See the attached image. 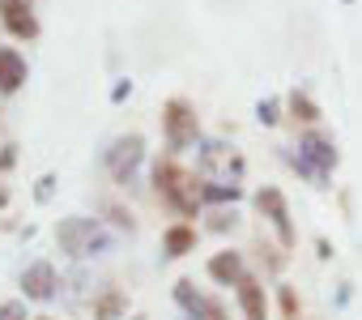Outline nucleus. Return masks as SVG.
<instances>
[{"mask_svg": "<svg viewBox=\"0 0 362 320\" xmlns=\"http://www.w3.org/2000/svg\"><path fill=\"white\" fill-rule=\"evenodd\" d=\"M153 184H158V193H162V201L175 210V214H184V218H197L201 214V205H205V184H197V176H188L184 167H175V163H162L153 167Z\"/></svg>", "mask_w": 362, "mask_h": 320, "instance_id": "f257e3e1", "label": "nucleus"}, {"mask_svg": "<svg viewBox=\"0 0 362 320\" xmlns=\"http://www.w3.org/2000/svg\"><path fill=\"white\" fill-rule=\"evenodd\" d=\"M56 244L73 261H90V256H103L111 248V231L98 218H64L56 227Z\"/></svg>", "mask_w": 362, "mask_h": 320, "instance_id": "f03ea898", "label": "nucleus"}, {"mask_svg": "<svg viewBox=\"0 0 362 320\" xmlns=\"http://www.w3.org/2000/svg\"><path fill=\"white\" fill-rule=\"evenodd\" d=\"M294 167L311 180V184H324L337 167V145L324 137V132H303L298 141V154H294Z\"/></svg>", "mask_w": 362, "mask_h": 320, "instance_id": "7ed1b4c3", "label": "nucleus"}, {"mask_svg": "<svg viewBox=\"0 0 362 320\" xmlns=\"http://www.w3.org/2000/svg\"><path fill=\"white\" fill-rule=\"evenodd\" d=\"M162 132H166V145H170V149H188V145H197V137H201V120H197L192 103L170 98V103L162 107Z\"/></svg>", "mask_w": 362, "mask_h": 320, "instance_id": "20e7f679", "label": "nucleus"}, {"mask_svg": "<svg viewBox=\"0 0 362 320\" xmlns=\"http://www.w3.org/2000/svg\"><path fill=\"white\" fill-rule=\"evenodd\" d=\"M201 176L209 184H239L243 180V158H239V149H230L222 141H209L201 149Z\"/></svg>", "mask_w": 362, "mask_h": 320, "instance_id": "39448f33", "label": "nucleus"}, {"mask_svg": "<svg viewBox=\"0 0 362 320\" xmlns=\"http://www.w3.org/2000/svg\"><path fill=\"white\" fill-rule=\"evenodd\" d=\"M141 158H145V137H141V132L119 137V141L107 149V176H111L115 184H132V176H136V167H141Z\"/></svg>", "mask_w": 362, "mask_h": 320, "instance_id": "423d86ee", "label": "nucleus"}, {"mask_svg": "<svg viewBox=\"0 0 362 320\" xmlns=\"http://www.w3.org/2000/svg\"><path fill=\"white\" fill-rule=\"evenodd\" d=\"M256 210L269 218V227L277 231L281 248H294V244H298V235H294V222H290V205H286L281 188H260V193H256Z\"/></svg>", "mask_w": 362, "mask_h": 320, "instance_id": "0eeeda50", "label": "nucleus"}, {"mask_svg": "<svg viewBox=\"0 0 362 320\" xmlns=\"http://www.w3.org/2000/svg\"><path fill=\"white\" fill-rule=\"evenodd\" d=\"M175 303L188 312V320H226L222 303H218V299H205L188 278H179V282H175Z\"/></svg>", "mask_w": 362, "mask_h": 320, "instance_id": "6e6552de", "label": "nucleus"}, {"mask_svg": "<svg viewBox=\"0 0 362 320\" xmlns=\"http://www.w3.org/2000/svg\"><path fill=\"white\" fill-rule=\"evenodd\" d=\"M0 22L13 39H39V18L30 9V0H0Z\"/></svg>", "mask_w": 362, "mask_h": 320, "instance_id": "1a4fd4ad", "label": "nucleus"}, {"mask_svg": "<svg viewBox=\"0 0 362 320\" xmlns=\"http://www.w3.org/2000/svg\"><path fill=\"white\" fill-rule=\"evenodd\" d=\"M56 286H60V278H56L52 261H35L30 269H22V295L26 299L47 303V299H56Z\"/></svg>", "mask_w": 362, "mask_h": 320, "instance_id": "9d476101", "label": "nucleus"}, {"mask_svg": "<svg viewBox=\"0 0 362 320\" xmlns=\"http://www.w3.org/2000/svg\"><path fill=\"white\" fill-rule=\"evenodd\" d=\"M239 307H243V316L247 320H269V299H264V282L260 278H243L239 282Z\"/></svg>", "mask_w": 362, "mask_h": 320, "instance_id": "9b49d317", "label": "nucleus"}, {"mask_svg": "<svg viewBox=\"0 0 362 320\" xmlns=\"http://www.w3.org/2000/svg\"><path fill=\"white\" fill-rule=\"evenodd\" d=\"M26 86V60L13 47H0V94H18Z\"/></svg>", "mask_w": 362, "mask_h": 320, "instance_id": "f8f14e48", "label": "nucleus"}, {"mask_svg": "<svg viewBox=\"0 0 362 320\" xmlns=\"http://www.w3.org/2000/svg\"><path fill=\"white\" fill-rule=\"evenodd\" d=\"M209 278H214V282H222V286H239V282L247 278L243 256H239V252H218V256L209 261Z\"/></svg>", "mask_w": 362, "mask_h": 320, "instance_id": "ddd939ff", "label": "nucleus"}, {"mask_svg": "<svg viewBox=\"0 0 362 320\" xmlns=\"http://www.w3.org/2000/svg\"><path fill=\"white\" fill-rule=\"evenodd\" d=\"M128 312V295L119 286H103L94 295V320H119Z\"/></svg>", "mask_w": 362, "mask_h": 320, "instance_id": "4468645a", "label": "nucleus"}, {"mask_svg": "<svg viewBox=\"0 0 362 320\" xmlns=\"http://www.w3.org/2000/svg\"><path fill=\"white\" fill-rule=\"evenodd\" d=\"M192 248H197V231H192L188 222L166 227V235H162V252H166V256H188Z\"/></svg>", "mask_w": 362, "mask_h": 320, "instance_id": "2eb2a0df", "label": "nucleus"}, {"mask_svg": "<svg viewBox=\"0 0 362 320\" xmlns=\"http://www.w3.org/2000/svg\"><path fill=\"white\" fill-rule=\"evenodd\" d=\"M290 115H294V120H303V124H315V120H320V107L311 103V94L294 90V94H290Z\"/></svg>", "mask_w": 362, "mask_h": 320, "instance_id": "dca6fc26", "label": "nucleus"}, {"mask_svg": "<svg viewBox=\"0 0 362 320\" xmlns=\"http://www.w3.org/2000/svg\"><path fill=\"white\" fill-rule=\"evenodd\" d=\"M201 193H205V201H230V205L243 197V188H239V184H205Z\"/></svg>", "mask_w": 362, "mask_h": 320, "instance_id": "f3484780", "label": "nucleus"}, {"mask_svg": "<svg viewBox=\"0 0 362 320\" xmlns=\"http://www.w3.org/2000/svg\"><path fill=\"white\" fill-rule=\"evenodd\" d=\"M0 320H30L26 316V299H5L0 303Z\"/></svg>", "mask_w": 362, "mask_h": 320, "instance_id": "a211bd4d", "label": "nucleus"}, {"mask_svg": "<svg viewBox=\"0 0 362 320\" xmlns=\"http://www.w3.org/2000/svg\"><path fill=\"white\" fill-rule=\"evenodd\" d=\"M256 115H260V124H277L281 115H277V98H264L260 107H256Z\"/></svg>", "mask_w": 362, "mask_h": 320, "instance_id": "6ab92c4d", "label": "nucleus"}, {"mask_svg": "<svg viewBox=\"0 0 362 320\" xmlns=\"http://www.w3.org/2000/svg\"><path fill=\"white\" fill-rule=\"evenodd\" d=\"M111 218H115V227H119V231H128V235H132V214H124L119 205H111Z\"/></svg>", "mask_w": 362, "mask_h": 320, "instance_id": "aec40b11", "label": "nucleus"}, {"mask_svg": "<svg viewBox=\"0 0 362 320\" xmlns=\"http://www.w3.org/2000/svg\"><path fill=\"white\" fill-rule=\"evenodd\" d=\"M281 307H286V316H290V320L298 316V299H294V290H290V286L281 290Z\"/></svg>", "mask_w": 362, "mask_h": 320, "instance_id": "412c9836", "label": "nucleus"}, {"mask_svg": "<svg viewBox=\"0 0 362 320\" xmlns=\"http://www.w3.org/2000/svg\"><path fill=\"white\" fill-rule=\"evenodd\" d=\"M52 184H56V176H43V180H39V188H35V197H39V201H47V197H52Z\"/></svg>", "mask_w": 362, "mask_h": 320, "instance_id": "4be33fe9", "label": "nucleus"}, {"mask_svg": "<svg viewBox=\"0 0 362 320\" xmlns=\"http://www.w3.org/2000/svg\"><path fill=\"white\" fill-rule=\"evenodd\" d=\"M226 227H235V214H214V231H226Z\"/></svg>", "mask_w": 362, "mask_h": 320, "instance_id": "5701e85b", "label": "nucleus"}, {"mask_svg": "<svg viewBox=\"0 0 362 320\" xmlns=\"http://www.w3.org/2000/svg\"><path fill=\"white\" fill-rule=\"evenodd\" d=\"M5 167H13V145H5V154H0V171Z\"/></svg>", "mask_w": 362, "mask_h": 320, "instance_id": "b1692460", "label": "nucleus"}, {"mask_svg": "<svg viewBox=\"0 0 362 320\" xmlns=\"http://www.w3.org/2000/svg\"><path fill=\"white\" fill-rule=\"evenodd\" d=\"M0 205H9V193H5V188H0Z\"/></svg>", "mask_w": 362, "mask_h": 320, "instance_id": "393cba45", "label": "nucleus"}, {"mask_svg": "<svg viewBox=\"0 0 362 320\" xmlns=\"http://www.w3.org/2000/svg\"><path fill=\"white\" fill-rule=\"evenodd\" d=\"M35 320H52V316H35Z\"/></svg>", "mask_w": 362, "mask_h": 320, "instance_id": "a878e982", "label": "nucleus"}, {"mask_svg": "<svg viewBox=\"0 0 362 320\" xmlns=\"http://www.w3.org/2000/svg\"><path fill=\"white\" fill-rule=\"evenodd\" d=\"M132 320H145V316H132Z\"/></svg>", "mask_w": 362, "mask_h": 320, "instance_id": "bb28decb", "label": "nucleus"}]
</instances>
